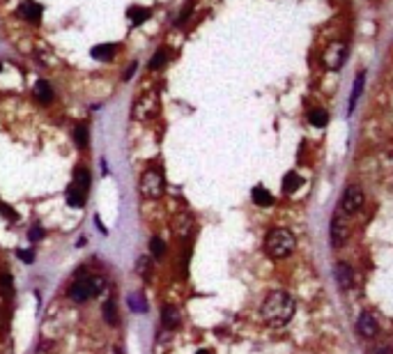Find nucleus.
I'll return each mask as SVG.
<instances>
[{
    "label": "nucleus",
    "mask_w": 393,
    "mask_h": 354,
    "mask_svg": "<svg viewBox=\"0 0 393 354\" xmlns=\"http://www.w3.org/2000/svg\"><path fill=\"white\" fill-rule=\"evenodd\" d=\"M262 317L267 324L272 327H280L285 322L292 320L294 315V299L283 290H274L267 294V299L262 301Z\"/></svg>",
    "instance_id": "nucleus-1"
},
{
    "label": "nucleus",
    "mask_w": 393,
    "mask_h": 354,
    "mask_svg": "<svg viewBox=\"0 0 393 354\" xmlns=\"http://www.w3.org/2000/svg\"><path fill=\"white\" fill-rule=\"evenodd\" d=\"M294 235L290 233V230H285V228H276V230H272V233L267 235L265 239V251L269 258H274V260H280V258H287V255L294 251Z\"/></svg>",
    "instance_id": "nucleus-2"
},
{
    "label": "nucleus",
    "mask_w": 393,
    "mask_h": 354,
    "mask_svg": "<svg viewBox=\"0 0 393 354\" xmlns=\"http://www.w3.org/2000/svg\"><path fill=\"white\" fill-rule=\"evenodd\" d=\"M347 53H350V48H347L345 41H331L324 51H322V62H324V67L331 69V72H338L347 60Z\"/></svg>",
    "instance_id": "nucleus-3"
},
{
    "label": "nucleus",
    "mask_w": 393,
    "mask_h": 354,
    "mask_svg": "<svg viewBox=\"0 0 393 354\" xmlns=\"http://www.w3.org/2000/svg\"><path fill=\"white\" fill-rule=\"evenodd\" d=\"M163 189H166V184H163V175L159 170L150 168V170L143 173V177H140V194H143V198H150V200L159 198V196H163Z\"/></svg>",
    "instance_id": "nucleus-4"
},
{
    "label": "nucleus",
    "mask_w": 393,
    "mask_h": 354,
    "mask_svg": "<svg viewBox=\"0 0 393 354\" xmlns=\"http://www.w3.org/2000/svg\"><path fill=\"white\" fill-rule=\"evenodd\" d=\"M99 290H101L99 278H87V276H83L80 281H76L69 287V297H72L74 301H87V299H92Z\"/></svg>",
    "instance_id": "nucleus-5"
},
{
    "label": "nucleus",
    "mask_w": 393,
    "mask_h": 354,
    "mask_svg": "<svg viewBox=\"0 0 393 354\" xmlns=\"http://www.w3.org/2000/svg\"><path fill=\"white\" fill-rule=\"evenodd\" d=\"M361 207H363V191H361V187H356V184L347 187L345 194H343V200H340V209L345 212V216H352Z\"/></svg>",
    "instance_id": "nucleus-6"
},
{
    "label": "nucleus",
    "mask_w": 393,
    "mask_h": 354,
    "mask_svg": "<svg viewBox=\"0 0 393 354\" xmlns=\"http://www.w3.org/2000/svg\"><path fill=\"white\" fill-rule=\"evenodd\" d=\"M157 94H145L140 97L136 104H133V118L138 120H150L154 113H157Z\"/></svg>",
    "instance_id": "nucleus-7"
},
{
    "label": "nucleus",
    "mask_w": 393,
    "mask_h": 354,
    "mask_svg": "<svg viewBox=\"0 0 393 354\" xmlns=\"http://www.w3.org/2000/svg\"><path fill=\"white\" fill-rule=\"evenodd\" d=\"M347 237H350V228H347V223L343 221V216L336 214L331 219V244L338 248L347 241Z\"/></svg>",
    "instance_id": "nucleus-8"
},
{
    "label": "nucleus",
    "mask_w": 393,
    "mask_h": 354,
    "mask_svg": "<svg viewBox=\"0 0 393 354\" xmlns=\"http://www.w3.org/2000/svg\"><path fill=\"white\" fill-rule=\"evenodd\" d=\"M333 276H336V283H338V287H343V290H352L354 285V272L350 265H345V262H340V265H336V272H333Z\"/></svg>",
    "instance_id": "nucleus-9"
},
{
    "label": "nucleus",
    "mask_w": 393,
    "mask_h": 354,
    "mask_svg": "<svg viewBox=\"0 0 393 354\" xmlns=\"http://www.w3.org/2000/svg\"><path fill=\"white\" fill-rule=\"evenodd\" d=\"M19 16L21 19L30 21V23H39L41 19V7L35 2V0H26V2H21L19 7Z\"/></svg>",
    "instance_id": "nucleus-10"
},
{
    "label": "nucleus",
    "mask_w": 393,
    "mask_h": 354,
    "mask_svg": "<svg viewBox=\"0 0 393 354\" xmlns=\"http://www.w3.org/2000/svg\"><path fill=\"white\" fill-rule=\"evenodd\" d=\"M356 327H359L361 336H366V338H373V336L377 334V320H375V315H370V313H361Z\"/></svg>",
    "instance_id": "nucleus-11"
},
{
    "label": "nucleus",
    "mask_w": 393,
    "mask_h": 354,
    "mask_svg": "<svg viewBox=\"0 0 393 354\" xmlns=\"http://www.w3.org/2000/svg\"><path fill=\"white\" fill-rule=\"evenodd\" d=\"M35 99L41 101V104H51V101L55 99V94H53V87L48 85L46 80H37L35 83Z\"/></svg>",
    "instance_id": "nucleus-12"
},
{
    "label": "nucleus",
    "mask_w": 393,
    "mask_h": 354,
    "mask_svg": "<svg viewBox=\"0 0 393 354\" xmlns=\"http://www.w3.org/2000/svg\"><path fill=\"white\" fill-rule=\"evenodd\" d=\"M85 196L87 194L79 187V184H76V182L67 189V202H69L72 207H83V205H85Z\"/></svg>",
    "instance_id": "nucleus-13"
},
{
    "label": "nucleus",
    "mask_w": 393,
    "mask_h": 354,
    "mask_svg": "<svg viewBox=\"0 0 393 354\" xmlns=\"http://www.w3.org/2000/svg\"><path fill=\"white\" fill-rule=\"evenodd\" d=\"M115 51H118V46L115 44H99V46L92 48V58L99 62H111L113 60Z\"/></svg>",
    "instance_id": "nucleus-14"
},
{
    "label": "nucleus",
    "mask_w": 393,
    "mask_h": 354,
    "mask_svg": "<svg viewBox=\"0 0 393 354\" xmlns=\"http://www.w3.org/2000/svg\"><path fill=\"white\" fill-rule=\"evenodd\" d=\"M251 196H253V202L258 205V207H272L274 205V196L267 191L265 187H253V191H251Z\"/></svg>",
    "instance_id": "nucleus-15"
},
{
    "label": "nucleus",
    "mask_w": 393,
    "mask_h": 354,
    "mask_svg": "<svg viewBox=\"0 0 393 354\" xmlns=\"http://www.w3.org/2000/svg\"><path fill=\"white\" fill-rule=\"evenodd\" d=\"M161 322L166 329H173L180 324V311L175 306H163V313H161Z\"/></svg>",
    "instance_id": "nucleus-16"
},
{
    "label": "nucleus",
    "mask_w": 393,
    "mask_h": 354,
    "mask_svg": "<svg viewBox=\"0 0 393 354\" xmlns=\"http://www.w3.org/2000/svg\"><path fill=\"white\" fill-rule=\"evenodd\" d=\"M308 122H311L313 127H327L329 113L324 108H311V111H308Z\"/></svg>",
    "instance_id": "nucleus-17"
},
{
    "label": "nucleus",
    "mask_w": 393,
    "mask_h": 354,
    "mask_svg": "<svg viewBox=\"0 0 393 354\" xmlns=\"http://www.w3.org/2000/svg\"><path fill=\"white\" fill-rule=\"evenodd\" d=\"M280 187H283L285 194H294V191L301 187V177L297 173H287L285 177H283V184H280Z\"/></svg>",
    "instance_id": "nucleus-18"
},
{
    "label": "nucleus",
    "mask_w": 393,
    "mask_h": 354,
    "mask_svg": "<svg viewBox=\"0 0 393 354\" xmlns=\"http://www.w3.org/2000/svg\"><path fill=\"white\" fill-rule=\"evenodd\" d=\"M129 19H131L136 26H143V23L150 19V9H145V7H131V9H129Z\"/></svg>",
    "instance_id": "nucleus-19"
},
{
    "label": "nucleus",
    "mask_w": 393,
    "mask_h": 354,
    "mask_svg": "<svg viewBox=\"0 0 393 354\" xmlns=\"http://www.w3.org/2000/svg\"><path fill=\"white\" fill-rule=\"evenodd\" d=\"M150 251H152L154 258H163V255H166V244H163V239H161V237H152V239H150Z\"/></svg>",
    "instance_id": "nucleus-20"
},
{
    "label": "nucleus",
    "mask_w": 393,
    "mask_h": 354,
    "mask_svg": "<svg viewBox=\"0 0 393 354\" xmlns=\"http://www.w3.org/2000/svg\"><path fill=\"white\" fill-rule=\"evenodd\" d=\"M87 138H90V134H87L85 124H79V127L74 129V141H76V145H79V147H85L87 145Z\"/></svg>",
    "instance_id": "nucleus-21"
},
{
    "label": "nucleus",
    "mask_w": 393,
    "mask_h": 354,
    "mask_svg": "<svg viewBox=\"0 0 393 354\" xmlns=\"http://www.w3.org/2000/svg\"><path fill=\"white\" fill-rule=\"evenodd\" d=\"M166 62H168V53L161 48V51H157V53L150 58V69H161Z\"/></svg>",
    "instance_id": "nucleus-22"
},
{
    "label": "nucleus",
    "mask_w": 393,
    "mask_h": 354,
    "mask_svg": "<svg viewBox=\"0 0 393 354\" xmlns=\"http://www.w3.org/2000/svg\"><path fill=\"white\" fill-rule=\"evenodd\" d=\"M363 79H366V74H359V79L354 80V90H352V97H350V111L354 108V104H356V99H359L361 90H363Z\"/></svg>",
    "instance_id": "nucleus-23"
},
{
    "label": "nucleus",
    "mask_w": 393,
    "mask_h": 354,
    "mask_svg": "<svg viewBox=\"0 0 393 354\" xmlns=\"http://www.w3.org/2000/svg\"><path fill=\"white\" fill-rule=\"evenodd\" d=\"M129 306H131L133 311H138V313H145L147 311L145 299H143L140 294H129Z\"/></svg>",
    "instance_id": "nucleus-24"
},
{
    "label": "nucleus",
    "mask_w": 393,
    "mask_h": 354,
    "mask_svg": "<svg viewBox=\"0 0 393 354\" xmlns=\"http://www.w3.org/2000/svg\"><path fill=\"white\" fill-rule=\"evenodd\" d=\"M104 320L108 324H118V317H115V304L113 301H106V306H104Z\"/></svg>",
    "instance_id": "nucleus-25"
},
{
    "label": "nucleus",
    "mask_w": 393,
    "mask_h": 354,
    "mask_svg": "<svg viewBox=\"0 0 393 354\" xmlns=\"http://www.w3.org/2000/svg\"><path fill=\"white\" fill-rule=\"evenodd\" d=\"M76 184L87 194V191H90V173H87V170H79V173H76Z\"/></svg>",
    "instance_id": "nucleus-26"
},
{
    "label": "nucleus",
    "mask_w": 393,
    "mask_h": 354,
    "mask_svg": "<svg viewBox=\"0 0 393 354\" xmlns=\"http://www.w3.org/2000/svg\"><path fill=\"white\" fill-rule=\"evenodd\" d=\"M189 228H191V216L184 214V216H180V235H187Z\"/></svg>",
    "instance_id": "nucleus-27"
},
{
    "label": "nucleus",
    "mask_w": 393,
    "mask_h": 354,
    "mask_svg": "<svg viewBox=\"0 0 393 354\" xmlns=\"http://www.w3.org/2000/svg\"><path fill=\"white\" fill-rule=\"evenodd\" d=\"M136 272H138L143 278H147V258H138V265H136Z\"/></svg>",
    "instance_id": "nucleus-28"
},
{
    "label": "nucleus",
    "mask_w": 393,
    "mask_h": 354,
    "mask_svg": "<svg viewBox=\"0 0 393 354\" xmlns=\"http://www.w3.org/2000/svg\"><path fill=\"white\" fill-rule=\"evenodd\" d=\"M191 9H194V2H187V5L182 7V14H180V16H177V23H182V21L187 19L189 14H191Z\"/></svg>",
    "instance_id": "nucleus-29"
},
{
    "label": "nucleus",
    "mask_w": 393,
    "mask_h": 354,
    "mask_svg": "<svg viewBox=\"0 0 393 354\" xmlns=\"http://www.w3.org/2000/svg\"><path fill=\"white\" fill-rule=\"evenodd\" d=\"M41 235H44V230H41L39 226H33V230H30V241H39Z\"/></svg>",
    "instance_id": "nucleus-30"
},
{
    "label": "nucleus",
    "mask_w": 393,
    "mask_h": 354,
    "mask_svg": "<svg viewBox=\"0 0 393 354\" xmlns=\"http://www.w3.org/2000/svg\"><path fill=\"white\" fill-rule=\"evenodd\" d=\"M0 212L5 214V216H9V219H16V212H14L12 207H7V205H2V202H0Z\"/></svg>",
    "instance_id": "nucleus-31"
},
{
    "label": "nucleus",
    "mask_w": 393,
    "mask_h": 354,
    "mask_svg": "<svg viewBox=\"0 0 393 354\" xmlns=\"http://www.w3.org/2000/svg\"><path fill=\"white\" fill-rule=\"evenodd\" d=\"M19 258H21L23 262H33V260H35V255L30 253V251H19Z\"/></svg>",
    "instance_id": "nucleus-32"
},
{
    "label": "nucleus",
    "mask_w": 393,
    "mask_h": 354,
    "mask_svg": "<svg viewBox=\"0 0 393 354\" xmlns=\"http://www.w3.org/2000/svg\"><path fill=\"white\" fill-rule=\"evenodd\" d=\"M136 69H138V62H131V65H129V69H127V74H124V80L131 79L133 74H136Z\"/></svg>",
    "instance_id": "nucleus-33"
},
{
    "label": "nucleus",
    "mask_w": 393,
    "mask_h": 354,
    "mask_svg": "<svg viewBox=\"0 0 393 354\" xmlns=\"http://www.w3.org/2000/svg\"><path fill=\"white\" fill-rule=\"evenodd\" d=\"M0 283H2V287H5V290H7V287L12 285V278H9V276H7V274H2V276H0Z\"/></svg>",
    "instance_id": "nucleus-34"
},
{
    "label": "nucleus",
    "mask_w": 393,
    "mask_h": 354,
    "mask_svg": "<svg viewBox=\"0 0 393 354\" xmlns=\"http://www.w3.org/2000/svg\"><path fill=\"white\" fill-rule=\"evenodd\" d=\"M196 354H212V352H209V350H198Z\"/></svg>",
    "instance_id": "nucleus-35"
}]
</instances>
